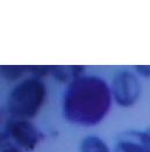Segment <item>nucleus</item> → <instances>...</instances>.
<instances>
[{
	"mask_svg": "<svg viewBox=\"0 0 150 152\" xmlns=\"http://www.w3.org/2000/svg\"><path fill=\"white\" fill-rule=\"evenodd\" d=\"M111 87L96 76H82L71 81L63 95V115L72 124L92 127L108 114L112 103Z\"/></svg>",
	"mask_w": 150,
	"mask_h": 152,
	"instance_id": "obj_1",
	"label": "nucleus"
},
{
	"mask_svg": "<svg viewBox=\"0 0 150 152\" xmlns=\"http://www.w3.org/2000/svg\"><path fill=\"white\" fill-rule=\"evenodd\" d=\"M47 95L46 85L38 77L28 78L15 85L10 92L6 108L14 118L29 120L41 110Z\"/></svg>",
	"mask_w": 150,
	"mask_h": 152,
	"instance_id": "obj_2",
	"label": "nucleus"
},
{
	"mask_svg": "<svg viewBox=\"0 0 150 152\" xmlns=\"http://www.w3.org/2000/svg\"><path fill=\"white\" fill-rule=\"evenodd\" d=\"M141 91L140 80L130 71L122 70L113 77L111 85L112 98L120 107L128 108L134 106L141 95Z\"/></svg>",
	"mask_w": 150,
	"mask_h": 152,
	"instance_id": "obj_3",
	"label": "nucleus"
},
{
	"mask_svg": "<svg viewBox=\"0 0 150 152\" xmlns=\"http://www.w3.org/2000/svg\"><path fill=\"white\" fill-rule=\"evenodd\" d=\"M2 137H6L18 148L24 150H34L42 140V134L29 120L14 118L6 124Z\"/></svg>",
	"mask_w": 150,
	"mask_h": 152,
	"instance_id": "obj_4",
	"label": "nucleus"
},
{
	"mask_svg": "<svg viewBox=\"0 0 150 152\" xmlns=\"http://www.w3.org/2000/svg\"><path fill=\"white\" fill-rule=\"evenodd\" d=\"M113 152H150V135L138 130L125 131L118 136Z\"/></svg>",
	"mask_w": 150,
	"mask_h": 152,
	"instance_id": "obj_5",
	"label": "nucleus"
},
{
	"mask_svg": "<svg viewBox=\"0 0 150 152\" xmlns=\"http://www.w3.org/2000/svg\"><path fill=\"white\" fill-rule=\"evenodd\" d=\"M85 67L82 65H58L52 66L51 75L55 77L56 80L61 83H66L68 85L75 79L83 76Z\"/></svg>",
	"mask_w": 150,
	"mask_h": 152,
	"instance_id": "obj_6",
	"label": "nucleus"
},
{
	"mask_svg": "<svg viewBox=\"0 0 150 152\" xmlns=\"http://www.w3.org/2000/svg\"><path fill=\"white\" fill-rule=\"evenodd\" d=\"M80 152H111L108 145L98 136L90 135L80 142Z\"/></svg>",
	"mask_w": 150,
	"mask_h": 152,
	"instance_id": "obj_7",
	"label": "nucleus"
},
{
	"mask_svg": "<svg viewBox=\"0 0 150 152\" xmlns=\"http://www.w3.org/2000/svg\"><path fill=\"white\" fill-rule=\"evenodd\" d=\"M28 70L26 65H2L1 66V76L7 80H18L25 75Z\"/></svg>",
	"mask_w": 150,
	"mask_h": 152,
	"instance_id": "obj_8",
	"label": "nucleus"
},
{
	"mask_svg": "<svg viewBox=\"0 0 150 152\" xmlns=\"http://www.w3.org/2000/svg\"><path fill=\"white\" fill-rule=\"evenodd\" d=\"M51 69H52V66H49V65H41V66H38V65H32V66H28V70L30 71V72H33V75L34 77H43L46 76V75H48V73H51Z\"/></svg>",
	"mask_w": 150,
	"mask_h": 152,
	"instance_id": "obj_9",
	"label": "nucleus"
},
{
	"mask_svg": "<svg viewBox=\"0 0 150 152\" xmlns=\"http://www.w3.org/2000/svg\"><path fill=\"white\" fill-rule=\"evenodd\" d=\"M1 152H21V150L10 140H7L6 137H2L1 138Z\"/></svg>",
	"mask_w": 150,
	"mask_h": 152,
	"instance_id": "obj_10",
	"label": "nucleus"
},
{
	"mask_svg": "<svg viewBox=\"0 0 150 152\" xmlns=\"http://www.w3.org/2000/svg\"><path fill=\"white\" fill-rule=\"evenodd\" d=\"M134 70L141 77L150 78V65H135L134 66Z\"/></svg>",
	"mask_w": 150,
	"mask_h": 152,
	"instance_id": "obj_11",
	"label": "nucleus"
},
{
	"mask_svg": "<svg viewBox=\"0 0 150 152\" xmlns=\"http://www.w3.org/2000/svg\"><path fill=\"white\" fill-rule=\"evenodd\" d=\"M146 131H147V132H148V134H149V135H150V128H149V129H147Z\"/></svg>",
	"mask_w": 150,
	"mask_h": 152,
	"instance_id": "obj_12",
	"label": "nucleus"
}]
</instances>
